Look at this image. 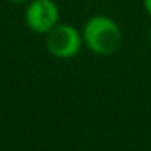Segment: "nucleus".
<instances>
[{
  "label": "nucleus",
  "instance_id": "f257e3e1",
  "mask_svg": "<svg viewBox=\"0 0 151 151\" xmlns=\"http://www.w3.org/2000/svg\"><path fill=\"white\" fill-rule=\"evenodd\" d=\"M84 44L99 56L114 54L122 46V29L120 27L106 15L91 16L82 29Z\"/></svg>",
  "mask_w": 151,
  "mask_h": 151
},
{
  "label": "nucleus",
  "instance_id": "20e7f679",
  "mask_svg": "<svg viewBox=\"0 0 151 151\" xmlns=\"http://www.w3.org/2000/svg\"><path fill=\"white\" fill-rule=\"evenodd\" d=\"M142 1H144V7H145L147 13L151 16V0H142Z\"/></svg>",
  "mask_w": 151,
  "mask_h": 151
},
{
  "label": "nucleus",
  "instance_id": "423d86ee",
  "mask_svg": "<svg viewBox=\"0 0 151 151\" xmlns=\"http://www.w3.org/2000/svg\"><path fill=\"white\" fill-rule=\"evenodd\" d=\"M150 43H151V29H150Z\"/></svg>",
  "mask_w": 151,
  "mask_h": 151
},
{
  "label": "nucleus",
  "instance_id": "39448f33",
  "mask_svg": "<svg viewBox=\"0 0 151 151\" xmlns=\"http://www.w3.org/2000/svg\"><path fill=\"white\" fill-rule=\"evenodd\" d=\"M10 1H12V3H18V4H19V3H24V1H27V0H10Z\"/></svg>",
  "mask_w": 151,
  "mask_h": 151
},
{
  "label": "nucleus",
  "instance_id": "f03ea898",
  "mask_svg": "<svg viewBox=\"0 0 151 151\" xmlns=\"http://www.w3.org/2000/svg\"><path fill=\"white\" fill-rule=\"evenodd\" d=\"M84 44L82 32L69 24H57L51 31L47 32L46 46L51 56L57 59H72L75 57Z\"/></svg>",
  "mask_w": 151,
  "mask_h": 151
},
{
  "label": "nucleus",
  "instance_id": "7ed1b4c3",
  "mask_svg": "<svg viewBox=\"0 0 151 151\" xmlns=\"http://www.w3.org/2000/svg\"><path fill=\"white\" fill-rule=\"evenodd\" d=\"M60 18L59 6L54 0H31L25 10L27 27L37 34H47Z\"/></svg>",
  "mask_w": 151,
  "mask_h": 151
}]
</instances>
